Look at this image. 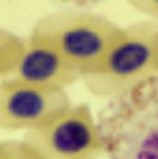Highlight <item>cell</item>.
Segmentation results:
<instances>
[{"mask_svg":"<svg viewBox=\"0 0 158 159\" xmlns=\"http://www.w3.org/2000/svg\"><path fill=\"white\" fill-rule=\"evenodd\" d=\"M97 123L108 159H158V75L110 99Z\"/></svg>","mask_w":158,"mask_h":159,"instance_id":"1","label":"cell"},{"mask_svg":"<svg viewBox=\"0 0 158 159\" xmlns=\"http://www.w3.org/2000/svg\"><path fill=\"white\" fill-rule=\"evenodd\" d=\"M157 39L158 22L155 20L123 28L101 68L83 78L87 89L98 97L113 99L158 75Z\"/></svg>","mask_w":158,"mask_h":159,"instance_id":"2","label":"cell"},{"mask_svg":"<svg viewBox=\"0 0 158 159\" xmlns=\"http://www.w3.org/2000/svg\"><path fill=\"white\" fill-rule=\"evenodd\" d=\"M123 28L101 16L54 12L37 20L30 36L48 42L84 74L96 72Z\"/></svg>","mask_w":158,"mask_h":159,"instance_id":"3","label":"cell"},{"mask_svg":"<svg viewBox=\"0 0 158 159\" xmlns=\"http://www.w3.org/2000/svg\"><path fill=\"white\" fill-rule=\"evenodd\" d=\"M23 141L44 159H97L105 154L97 121L85 104L70 105L26 131Z\"/></svg>","mask_w":158,"mask_h":159,"instance_id":"4","label":"cell"},{"mask_svg":"<svg viewBox=\"0 0 158 159\" xmlns=\"http://www.w3.org/2000/svg\"><path fill=\"white\" fill-rule=\"evenodd\" d=\"M71 105L65 90H46L16 79L0 82V130L38 127Z\"/></svg>","mask_w":158,"mask_h":159,"instance_id":"5","label":"cell"},{"mask_svg":"<svg viewBox=\"0 0 158 159\" xmlns=\"http://www.w3.org/2000/svg\"><path fill=\"white\" fill-rule=\"evenodd\" d=\"M10 78L42 89L65 90L83 79L84 74L52 44L29 36L24 40L21 55Z\"/></svg>","mask_w":158,"mask_h":159,"instance_id":"6","label":"cell"},{"mask_svg":"<svg viewBox=\"0 0 158 159\" xmlns=\"http://www.w3.org/2000/svg\"><path fill=\"white\" fill-rule=\"evenodd\" d=\"M24 40L0 28V76H11L19 61Z\"/></svg>","mask_w":158,"mask_h":159,"instance_id":"7","label":"cell"},{"mask_svg":"<svg viewBox=\"0 0 158 159\" xmlns=\"http://www.w3.org/2000/svg\"><path fill=\"white\" fill-rule=\"evenodd\" d=\"M0 159H44L24 141L0 143Z\"/></svg>","mask_w":158,"mask_h":159,"instance_id":"8","label":"cell"},{"mask_svg":"<svg viewBox=\"0 0 158 159\" xmlns=\"http://www.w3.org/2000/svg\"><path fill=\"white\" fill-rule=\"evenodd\" d=\"M136 11L158 22V0H127Z\"/></svg>","mask_w":158,"mask_h":159,"instance_id":"9","label":"cell"},{"mask_svg":"<svg viewBox=\"0 0 158 159\" xmlns=\"http://www.w3.org/2000/svg\"><path fill=\"white\" fill-rule=\"evenodd\" d=\"M57 1L77 7H88L102 2L105 0H57Z\"/></svg>","mask_w":158,"mask_h":159,"instance_id":"10","label":"cell"},{"mask_svg":"<svg viewBox=\"0 0 158 159\" xmlns=\"http://www.w3.org/2000/svg\"><path fill=\"white\" fill-rule=\"evenodd\" d=\"M156 62H157V65H158V39H157V41H156Z\"/></svg>","mask_w":158,"mask_h":159,"instance_id":"11","label":"cell"}]
</instances>
